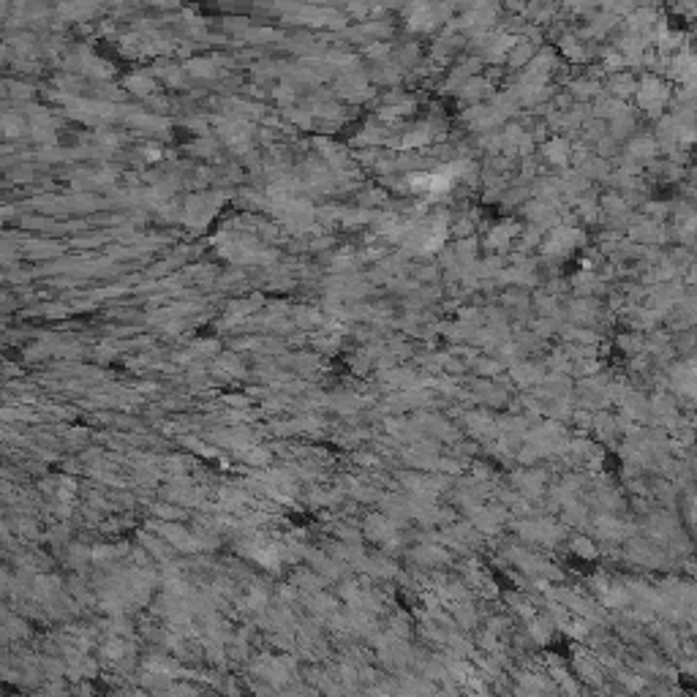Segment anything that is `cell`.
<instances>
[{
	"label": "cell",
	"instance_id": "obj_8",
	"mask_svg": "<svg viewBox=\"0 0 697 697\" xmlns=\"http://www.w3.org/2000/svg\"><path fill=\"white\" fill-rule=\"evenodd\" d=\"M575 553L583 556V559H588V556H594V545L588 539H575Z\"/></svg>",
	"mask_w": 697,
	"mask_h": 697
},
{
	"label": "cell",
	"instance_id": "obj_6",
	"mask_svg": "<svg viewBox=\"0 0 697 697\" xmlns=\"http://www.w3.org/2000/svg\"><path fill=\"white\" fill-rule=\"evenodd\" d=\"M243 458H246L251 466H267L270 452H267V449H259V447H248V449H243Z\"/></svg>",
	"mask_w": 697,
	"mask_h": 697
},
{
	"label": "cell",
	"instance_id": "obj_1",
	"mask_svg": "<svg viewBox=\"0 0 697 697\" xmlns=\"http://www.w3.org/2000/svg\"><path fill=\"white\" fill-rule=\"evenodd\" d=\"M637 98H640V106H643L646 112L654 115V112H659V109L667 104L670 90H667V85H662L659 79H646L643 88L637 90Z\"/></svg>",
	"mask_w": 697,
	"mask_h": 697
},
{
	"label": "cell",
	"instance_id": "obj_3",
	"mask_svg": "<svg viewBox=\"0 0 697 697\" xmlns=\"http://www.w3.org/2000/svg\"><path fill=\"white\" fill-rule=\"evenodd\" d=\"M392 531H395V523L387 520V518H371L368 520V534L374 539H379V542H390Z\"/></svg>",
	"mask_w": 697,
	"mask_h": 697
},
{
	"label": "cell",
	"instance_id": "obj_2",
	"mask_svg": "<svg viewBox=\"0 0 697 697\" xmlns=\"http://www.w3.org/2000/svg\"><path fill=\"white\" fill-rule=\"evenodd\" d=\"M161 534L172 542V547H180V550H199V542L186 534L180 526H161Z\"/></svg>",
	"mask_w": 697,
	"mask_h": 697
},
{
	"label": "cell",
	"instance_id": "obj_5",
	"mask_svg": "<svg viewBox=\"0 0 697 697\" xmlns=\"http://www.w3.org/2000/svg\"><path fill=\"white\" fill-rule=\"evenodd\" d=\"M58 580L55 577H38L35 580V594L41 597V600H49V597H55L58 594Z\"/></svg>",
	"mask_w": 697,
	"mask_h": 697
},
{
	"label": "cell",
	"instance_id": "obj_7",
	"mask_svg": "<svg viewBox=\"0 0 697 697\" xmlns=\"http://www.w3.org/2000/svg\"><path fill=\"white\" fill-rule=\"evenodd\" d=\"M547 159L550 161H556V163H561V161H567V156H570V147L564 145V142H553V145H547Z\"/></svg>",
	"mask_w": 697,
	"mask_h": 697
},
{
	"label": "cell",
	"instance_id": "obj_4",
	"mask_svg": "<svg viewBox=\"0 0 697 697\" xmlns=\"http://www.w3.org/2000/svg\"><path fill=\"white\" fill-rule=\"evenodd\" d=\"M128 651H134V648H131V643H126V640H118V637H112V640L104 646V654H106L109 659H123Z\"/></svg>",
	"mask_w": 697,
	"mask_h": 697
}]
</instances>
